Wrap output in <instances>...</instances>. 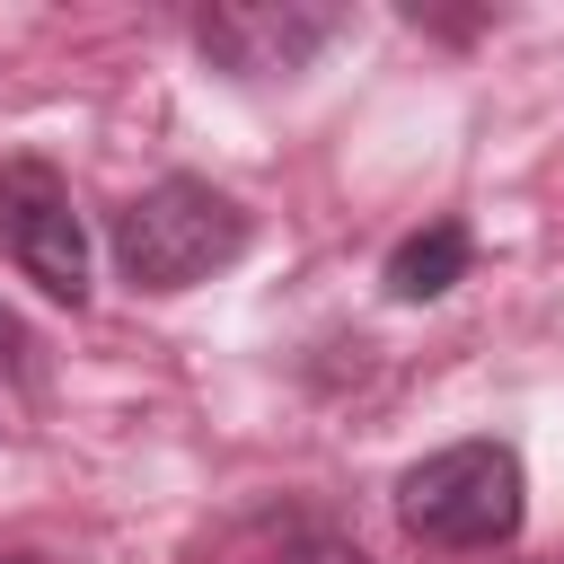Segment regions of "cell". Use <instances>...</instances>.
<instances>
[{
    "label": "cell",
    "mask_w": 564,
    "mask_h": 564,
    "mask_svg": "<svg viewBox=\"0 0 564 564\" xmlns=\"http://www.w3.org/2000/svg\"><path fill=\"white\" fill-rule=\"evenodd\" d=\"M247 256V212L203 176H159L115 212V264L132 291H194Z\"/></svg>",
    "instance_id": "cell-1"
},
{
    "label": "cell",
    "mask_w": 564,
    "mask_h": 564,
    "mask_svg": "<svg viewBox=\"0 0 564 564\" xmlns=\"http://www.w3.org/2000/svg\"><path fill=\"white\" fill-rule=\"evenodd\" d=\"M520 511H529V476H520L511 441H449V449H432L397 476V520L423 546H449V555L511 546Z\"/></svg>",
    "instance_id": "cell-2"
},
{
    "label": "cell",
    "mask_w": 564,
    "mask_h": 564,
    "mask_svg": "<svg viewBox=\"0 0 564 564\" xmlns=\"http://www.w3.org/2000/svg\"><path fill=\"white\" fill-rule=\"evenodd\" d=\"M0 256L44 291V300H88V220L62 185L53 159H9L0 167Z\"/></svg>",
    "instance_id": "cell-3"
},
{
    "label": "cell",
    "mask_w": 564,
    "mask_h": 564,
    "mask_svg": "<svg viewBox=\"0 0 564 564\" xmlns=\"http://www.w3.org/2000/svg\"><path fill=\"white\" fill-rule=\"evenodd\" d=\"M344 26H352V18L326 9V0H220V9L194 18V44H203V62L229 70V79H291V70H308Z\"/></svg>",
    "instance_id": "cell-4"
},
{
    "label": "cell",
    "mask_w": 564,
    "mask_h": 564,
    "mask_svg": "<svg viewBox=\"0 0 564 564\" xmlns=\"http://www.w3.org/2000/svg\"><path fill=\"white\" fill-rule=\"evenodd\" d=\"M467 264H476V238H467V220H423L414 238H397V256H388V300H441L449 282H467Z\"/></svg>",
    "instance_id": "cell-5"
},
{
    "label": "cell",
    "mask_w": 564,
    "mask_h": 564,
    "mask_svg": "<svg viewBox=\"0 0 564 564\" xmlns=\"http://www.w3.org/2000/svg\"><path fill=\"white\" fill-rule=\"evenodd\" d=\"M0 379H18V388H35V335L0 308Z\"/></svg>",
    "instance_id": "cell-6"
},
{
    "label": "cell",
    "mask_w": 564,
    "mask_h": 564,
    "mask_svg": "<svg viewBox=\"0 0 564 564\" xmlns=\"http://www.w3.org/2000/svg\"><path fill=\"white\" fill-rule=\"evenodd\" d=\"M273 564H370V555H361L352 538H326V529H317V538H291Z\"/></svg>",
    "instance_id": "cell-7"
},
{
    "label": "cell",
    "mask_w": 564,
    "mask_h": 564,
    "mask_svg": "<svg viewBox=\"0 0 564 564\" xmlns=\"http://www.w3.org/2000/svg\"><path fill=\"white\" fill-rule=\"evenodd\" d=\"M0 564H44V555H0Z\"/></svg>",
    "instance_id": "cell-8"
}]
</instances>
